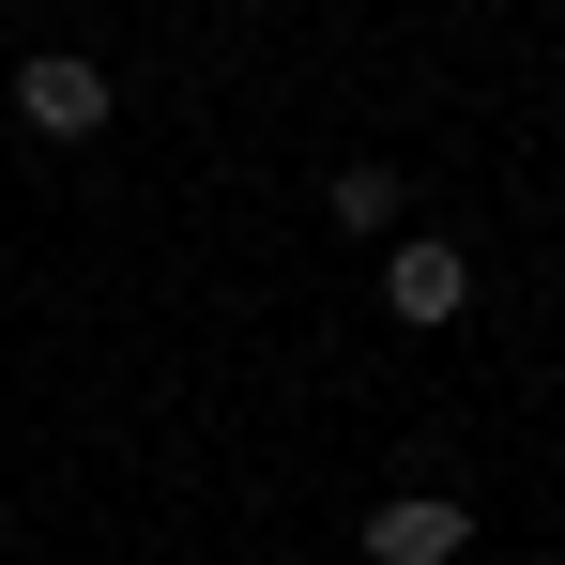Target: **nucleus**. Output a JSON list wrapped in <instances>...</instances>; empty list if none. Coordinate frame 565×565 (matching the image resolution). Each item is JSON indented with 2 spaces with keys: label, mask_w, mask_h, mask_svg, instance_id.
<instances>
[{
  "label": "nucleus",
  "mask_w": 565,
  "mask_h": 565,
  "mask_svg": "<svg viewBox=\"0 0 565 565\" xmlns=\"http://www.w3.org/2000/svg\"><path fill=\"white\" fill-rule=\"evenodd\" d=\"M337 230H397V169H337Z\"/></svg>",
  "instance_id": "obj_4"
},
{
  "label": "nucleus",
  "mask_w": 565,
  "mask_h": 565,
  "mask_svg": "<svg viewBox=\"0 0 565 565\" xmlns=\"http://www.w3.org/2000/svg\"><path fill=\"white\" fill-rule=\"evenodd\" d=\"M15 122H31V138H107V62L31 46V62H15Z\"/></svg>",
  "instance_id": "obj_1"
},
{
  "label": "nucleus",
  "mask_w": 565,
  "mask_h": 565,
  "mask_svg": "<svg viewBox=\"0 0 565 565\" xmlns=\"http://www.w3.org/2000/svg\"><path fill=\"white\" fill-rule=\"evenodd\" d=\"M382 306H397L413 337H444V321L473 306V260L459 245H382Z\"/></svg>",
  "instance_id": "obj_3"
},
{
  "label": "nucleus",
  "mask_w": 565,
  "mask_h": 565,
  "mask_svg": "<svg viewBox=\"0 0 565 565\" xmlns=\"http://www.w3.org/2000/svg\"><path fill=\"white\" fill-rule=\"evenodd\" d=\"M459 551H473L459 489H382V504H367V565H459Z\"/></svg>",
  "instance_id": "obj_2"
}]
</instances>
